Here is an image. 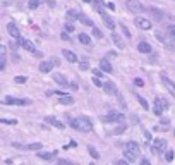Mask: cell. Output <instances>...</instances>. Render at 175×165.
I'll return each instance as SVG.
<instances>
[{
	"label": "cell",
	"instance_id": "6da1fadb",
	"mask_svg": "<svg viewBox=\"0 0 175 165\" xmlns=\"http://www.w3.org/2000/svg\"><path fill=\"white\" fill-rule=\"evenodd\" d=\"M69 124H70L74 129L82 131V133H89V131L93 129V122H91V119L86 117V115H81V117H77V119H70Z\"/></svg>",
	"mask_w": 175,
	"mask_h": 165
},
{
	"label": "cell",
	"instance_id": "7a4b0ae2",
	"mask_svg": "<svg viewBox=\"0 0 175 165\" xmlns=\"http://www.w3.org/2000/svg\"><path fill=\"white\" fill-rule=\"evenodd\" d=\"M168 107H170V103H168L167 98H163V96H156V98H155V105H153V112H155L156 115H162Z\"/></svg>",
	"mask_w": 175,
	"mask_h": 165
},
{
	"label": "cell",
	"instance_id": "3957f363",
	"mask_svg": "<svg viewBox=\"0 0 175 165\" xmlns=\"http://www.w3.org/2000/svg\"><path fill=\"white\" fill-rule=\"evenodd\" d=\"M125 5H127V9H129L131 12H134V14H139V12H143V10H144L143 3H141L139 0H127V2H125Z\"/></svg>",
	"mask_w": 175,
	"mask_h": 165
},
{
	"label": "cell",
	"instance_id": "277c9868",
	"mask_svg": "<svg viewBox=\"0 0 175 165\" xmlns=\"http://www.w3.org/2000/svg\"><path fill=\"white\" fill-rule=\"evenodd\" d=\"M101 121L103 122H124V115L122 114H119V112H110L107 117H101Z\"/></svg>",
	"mask_w": 175,
	"mask_h": 165
},
{
	"label": "cell",
	"instance_id": "5b68a950",
	"mask_svg": "<svg viewBox=\"0 0 175 165\" xmlns=\"http://www.w3.org/2000/svg\"><path fill=\"white\" fill-rule=\"evenodd\" d=\"M3 103H7V105H21V107H24V105H29L31 102H29V100H21V98H12V96H7V98L3 100Z\"/></svg>",
	"mask_w": 175,
	"mask_h": 165
},
{
	"label": "cell",
	"instance_id": "8992f818",
	"mask_svg": "<svg viewBox=\"0 0 175 165\" xmlns=\"http://www.w3.org/2000/svg\"><path fill=\"white\" fill-rule=\"evenodd\" d=\"M134 24H136L137 28H141V29H151V22H150L148 19L141 17V15H137V17L134 19Z\"/></svg>",
	"mask_w": 175,
	"mask_h": 165
},
{
	"label": "cell",
	"instance_id": "52a82bcc",
	"mask_svg": "<svg viewBox=\"0 0 175 165\" xmlns=\"http://www.w3.org/2000/svg\"><path fill=\"white\" fill-rule=\"evenodd\" d=\"M165 148H167V141H165V139L156 138V139L153 141V152H155V153H160V152H163Z\"/></svg>",
	"mask_w": 175,
	"mask_h": 165
},
{
	"label": "cell",
	"instance_id": "ba28073f",
	"mask_svg": "<svg viewBox=\"0 0 175 165\" xmlns=\"http://www.w3.org/2000/svg\"><path fill=\"white\" fill-rule=\"evenodd\" d=\"M7 31H9V34L14 38V40H21V33H19V28L14 24V22H9L7 24Z\"/></svg>",
	"mask_w": 175,
	"mask_h": 165
},
{
	"label": "cell",
	"instance_id": "9c48e42d",
	"mask_svg": "<svg viewBox=\"0 0 175 165\" xmlns=\"http://www.w3.org/2000/svg\"><path fill=\"white\" fill-rule=\"evenodd\" d=\"M53 81H55L57 84H60L62 88H67V86H69V79H67L64 74H60V72H55V74H53Z\"/></svg>",
	"mask_w": 175,
	"mask_h": 165
},
{
	"label": "cell",
	"instance_id": "30bf717a",
	"mask_svg": "<svg viewBox=\"0 0 175 165\" xmlns=\"http://www.w3.org/2000/svg\"><path fill=\"white\" fill-rule=\"evenodd\" d=\"M103 90H105L108 95H113V96L119 95V90H117V86H115L112 81H105V83H103Z\"/></svg>",
	"mask_w": 175,
	"mask_h": 165
},
{
	"label": "cell",
	"instance_id": "8fae6325",
	"mask_svg": "<svg viewBox=\"0 0 175 165\" xmlns=\"http://www.w3.org/2000/svg\"><path fill=\"white\" fill-rule=\"evenodd\" d=\"M45 122H48L50 126H53V127H57V129H64L65 127V124H62V122H58L55 117H52V115H46L45 117Z\"/></svg>",
	"mask_w": 175,
	"mask_h": 165
},
{
	"label": "cell",
	"instance_id": "7c38bea8",
	"mask_svg": "<svg viewBox=\"0 0 175 165\" xmlns=\"http://www.w3.org/2000/svg\"><path fill=\"white\" fill-rule=\"evenodd\" d=\"M100 69H101L103 72H110V74H112V71H113V69H112V64L108 62V59H101V60H100Z\"/></svg>",
	"mask_w": 175,
	"mask_h": 165
},
{
	"label": "cell",
	"instance_id": "4fadbf2b",
	"mask_svg": "<svg viewBox=\"0 0 175 165\" xmlns=\"http://www.w3.org/2000/svg\"><path fill=\"white\" fill-rule=\"evenodd\" d=\"M137 50H139L141 53H151V45L146 43V41H139V43H137Z\"/></svg>",
	"mask_w": 175,
	"mask_h": 165
},
{
	"label": "cell",
	"instance_id": "5bb4252c",
	"mask_svg": "<svg viewBox=\"0 0 175 165\" xmlns=\"http://www.w3.org/2000/svg\"><path fill=\"white\" fill-rule=\"evenodd\" d=\"M62 55H64V59H65L67 62H77L76 53H74V52H70V50H62Z\"/></svg>",
	"mask_w": 175,
	"mask_h": 165
},
{
	"label": "cell",
	"instance_id": "9a60e30c",
	"mask_svg": "<svg viewBox=\"0 0 175 165\" xmlns=\"http://www.w3.org/2000/svg\"><path fill=\"white\" fill-rule=\"evenodd\" d=\"M162 81H163V84L167 86V90H168V91L175 96V83H174V81H170V79H168V77H165V76L162 77Z\"/></svg>",
	"mask_w": 175,
	"mask_h": 165
},
{
	"label": "cell",
	"instance_id": "2e32d148",
	"mask_svg": "<svg viewBox=\"0 0 175 165\" xmlns=\"http://www.w3.org/2000/svg\"><path fill=\"white\" fill-rule=\"evenodd\" d=\"M150 12H151L153 19H156V21H162V19H163V12H162L160 9H156V7H150Z\"/></svg>",
	"mask_w": 175,
	"mask_h": 165
},
{
	"label": "cell",
	"instance_id": "e0dca14e",
	"mask_svg": "<svg viewBox=\"0 0 175 165\" xmlns=\"http://www.w3.org/2000/svg\"><path fill=\"white\" fill-rule=\"evenodd\" d=\"M125 148H127L129 152H132L134 155H139V145H137L136 141H129V143L125 145Z\"/></svg>",
	"mask_w": 175,
	"mask_h": 165
},
{
	"label": "cell",
	"instance_id": "ac0fdd59",
	"mask_svg": "<svg viewBox=\"0 0 175 165\" xmlns=\"http://www.w3.org/2000/svg\"><path fill=\"white\" fill-rule=\"evenodd\" d=\"M124 158H125L129 164H134V162L137 160V155H134L132 152H129V150L125 148V150H124Z\"/></svg>",
	"mask_w": 175,
	"mask_h": 165
},
{
	"label": "cell",
	"instance_id": "d6986e66",
	"mask_svg": "<svg viewBox=\"0 0 175 165\" xmlns=\"http://www.w3.org/2000/svg\"><path fill=\"white\" fill-rule=\"evenodd\" d=\"M52 65H53L52 60H50V62H41V64H40V72H43V74L50 72V71H52Z\"/></svg>",
	"mask_w": 175,
	"mask_h": 165
},
{
	"label": "cell",
	"instance_id": "ffe728a7",
	"mask_svg": "<svg viewBox=\"0 0 175 165\" xmlns=\"http://www.w3.org/2000/svg\"><path fill=\"white\" fill-rule=\"evenodd\" d=\"M101 17H103V24H105L108 29H113V28H115V21H113L112 17H108L107 14H105V15H101Z\"/></svg>",
	"mask_w": 175,
	"mask_h": 165
},
{
	"label": "cell",
	"instance_id": "44dd1931",
	"mask_svg": "<svg viewBox=\"0 0 175 165\" xmlns=\"http://www.w3.org/2000/svg\"><path fill=\"white\" fill-rule=\"evenodd\" d=\"M21 46H22L24 50H27V52H34V50H36L34 45H33L29 40H21Z\"/></svg>",
	"mask_w": 175,
	"mask_h": 165
},
{
	"label": "cell",
	"instance_id": "7402d4cb",
	"mask_svg": "<svg viewBox=\"0 0 175 165\" xmlns=\"http://www.w3.org/2000/svg\"><path fill=\"white\" fill-rule=\"evenodd\" d=\"M77 21H81L84 26H89V28H93V26H95V24H93V21H91L88 15H84V14H79V19H77Z\"/></svg>",
	"mask_w": 175,
	"mask_h": 165
},
{
	"label": "cell",
	"instance_id": "603a6c76",
	"mask_svg": "<svg viewBox=\"0 0 175 165\" xmlns=\"http://www.w3.org/2000/svg\"><path fill=\"white\" fill-rule=\"evenodd\" d=\"M58 102L62 105H70V103H74V98L69 96V95H62V96H58Z\"/></svg>",
	"mask_w": 175,
	"mask_h": 165
},
{
	"label": "cell",
	"instance_id": "cb8c5ba5",
	"mask_svg": "<svg viewBox=\"0 0 175 165\" xmlns=\"http://www.w3.org/2000/svg\"><path fill=\"white\" fill-rule=\"evenodd\" d=\"M112 40H113V43H115L119 48H124V41H122V38H120L119 34H115V33H113V34H112Z\"/></svg>",
	"mask_w": 175,
	"mask_h": 165
},
{
	"label": "cell",
	"instance_id": "d4e9b609",
	"mask_svg": "<svg viewBox=\"0 0 175 165\" xmlns=\"http://www.w3.org/2000/svg\"><path fill=\"white\" fill-rule=\"evenodd\" d=\"M95 9L100 12V15H105V9H103V2L101 0H95Z\"/></svg>",
	"mask_w": 175,
	"mask_h": 165
},
{
	"label": "cell",
	"instance_id": "484cf974",
	"mask_svg": "<svg viewBox=\"0 0 175 165\" xmlns=\"http://www.w3.org/2000/svg\"><path fill=\"white\" fill-rule=\"evenodd\" d=\"M67 19H69V21H72V19H79V12L74 10V9L67 10Z\"/></svg>",
	"mask_w": 175,
	"mask_h": 165
},
{
	"label": "cell",
	"instance_id": "4316f807",
	"mask_svg": "<svg viewBox=\"0 0 175 165\" xmlns=\"http://www.w3.org/2000/svg\"><path fill=\"white\" fill-rule=\"evenodd\" d=\"M79 41H81L82 45H89V43H91V38H89L88 34H84V33H81V34H79Z\"/></svg>",
	"mask_w": 175,
	"mask_h": 165
},
{
	"label": "cell",
	"instance_id": "83f0119b",
	"mask_svg": "<svg viewBox=\"0 0 175 165\" xmlns=\"http://www.w3.org/2000/svg\"><path fill=\"white\" fill-rule=\"evenodd\" d=\"M26 150H43V145L41 143H31V145H27V146H24Z\"/></svg>",
	"mask_w": 175,
	"mask_h": 165
},
{
	"label": "cell",
	"instance_id": "f1b7e54d",
	"mask_svg": "<svg viewBox=\"0 0 175 165\" xmlns=\"http://www.w3.org/2000/svg\"><path fill=\"white\" fill-rule=\"evenodd\" d=\"M38 157L43 158V160H52V158H53V153H43V152H38Z\"/></svg>",
	"mask_w": 175,
	"mask_h": 165
},
{
	"label": "cell",
	"instance_id": "f546056e",
	"mask_svg": "<svg viewBox=\"0 0 175 165\" xmlns=\"http://www.w3.org/2000/svg\"><path fill=\"white\" fill-rule=\"evenodd\" d=\"M88 152H89V155H91L93 158H96V160L100 158V153H98V152H96V150H95L93 146H88Z\"/></svg>",
	"mask_w": 175,
	"mask_h": 165
},
{
	"label": "cell",
	"instance_id": "4dcf8cb0",
	"mask_svg": "<svg viewBox=\"0 0 175 165\" xmlns=\"http://www.w3.org/2000/svg\"><path fill=\"white\" fill-rule=\"evenodd\" d=\"M137 102L141 103V107H143V108H146V110L150 108V103H148V102H146V100H144L143 96H137Z\"/></svg>",
	"mask_w": 175,
	"mask_h": 165
},
{
	"label": "cell",
	"instance_id": "1f68e13d",
	"mask_svg": "<svg viewBox=\"0 0 175 165\" xmlns=\"http://www.w3.org/2000/svg\"><path fill=\"white\" fill-rule=\"evenodd\" d=\"M14 81H15V83H19V84H24V83L27 81V77H26V76H15V77H14Z\"/></svg>",
	"mask_w": 175,
	"mask_h": 165
},
{
	"label": "cell",
	"instance_id": "d6a6232c",
	"mask_svg": "<svg viewBox=\"0 0 175 165\" xmlns=\"http://www.w3.org/2000/svg\"><path fill=\"white\" fill-rule=\"evenodd\" d=\"M93 84H95V86H103V81L100 79V76H95V74H93Z\"/></svg>",
	"mask_w": 175,
	"mask_h": 165
},
{
	"label": "cell",
	"instance_id": "836d02e7",
	"mask_svg": "<svg viewBox=\"0 0 175 165\" xmlns=\"http://www.w3.org/2000/svg\"><path fill=\"white\" fill-rule=\"evenodd\" d=\"M167 33H168V36L175 38V24H170V26L167 28Z\"/></svg>",
	"mask_w": 175,
	"mask_h": 165
},
{
	"label": "cell",
	"instance_id": "e575fe53",
	"mask_svg": "<svg viewBox=\"0 0 175 165\" xmlns=\"http://www.w3.org/2000/svg\"><path fill=\"white\" fill-rule=\"evenodd\" d=\"M38 5H40V0H29V9H31V10L38 9Z\"/></svg>",
	"mask_w": 175,
	"mask_h": 165
},
{
	"label": "cell",
	"instance_id": "d590c367",
	"mask_svg": "<svg viewBox=\"0 0 175 165\" xmlns=\"http://www.w3.org/2000/svg\"><path fill=\"white\" fill-rule=\"evenodd\" d=\"M93 36H95V38H101L103 34H101V31H100L98 28H95V26H93Z\"/></svg>",
	"mask_w": 175,
	"mask_h": 165
},
{
	"label": "cell",
	"instance_id": "8d00e7d4",
	"mask_svg": "<svg viewBox=\"0 0 175 165\" xmlns=\"http://www.w3.org/2000/svg\"><path fill=\"white\" fill-rule=\"evenodd\" d=\"M0 122H2V124H17L15 119H0Z\"/></svg>",
	"mask_w": 175,
	"mask_h": 165
},
{
	"label": "cell",
	"instance_id": "74e56055",
	"mask_svg": "<svg viewBox=\"0 0 175 165\" xmlns=\"http://www.w3.org/2000/svg\"><path fill=\"white\" fill-rule=\"evenodd\" d=\"M81 69H82V71H88V69H89L88 60H81Z\"/></svg>",
	"mask_w": 175,
	"mask_h": 165
},
{
	"label": "cell",
	"instance_id": "f35d334b",
	"mask_svg": "<svg viewBox=\"0 0 175 165\" xmlns=\"http://www.w3.org/2000/svg\"><path fill=\"white\" fill-rule=\"evenodd\" d=\"M125 129H127L125 126H119V127L115 129V134H122V133H125Z\"/></svg>",
	"mask_w": 175,
	"mask_h": 165
},
{
	"label": "cell",
	"instance_id": "ab89813d",
	"mask_svg": "<svg viewBox=\"0 0 175 165\" xmlns=\"http://www.w3.org/2000/svg\"><path fill=\"white\" fill-rule=\"evenodd\" d=\"M165 158H167L168 162H172V160H174V152H172V150H168V152H167V155H165Z\"/></svg>",
	"mask_w": 175,
	"mask_h": 165
},
{
	"label": "cell",
	"instance_id": "60d3db41",
	"mask_svg": "<svg viewBox=\"0 0 175 165\" xmlns=\"http://www.w3.org/2000/svg\"><path fill=\"white\" fill-rule=\"evenodd\" d=\"M65 31H67V33H72V31H74V26H72V22H67V24H65Z\"/></svg>",
	"mask_w": 175,
	"mask_h": 165
},
{
	"label": "cell",
	"instance_id": "b9f144b4",
	"mask_svg": "<svg viewBox=\"0 0 175 165\" xmlns=\"http://www.w3.org/2000/svg\"><path fill=\"white\" fill-rule=\"evenodd\" d=\"M122 31H124V34H125V36H127V38H129V36H131V31H129V29H127V28H125V26H122Z\"/></svg>",
	"mask_w": 175,
	"mask_h": 165
},
{
	"label": "cell",
	"instance_id": "7bdbcfd3",
	"mask_svg": "<svg viewBox=\"0 0 175 165\" xmlns=\"http://www.w3.org/2000/svg\"><path fill=\"white\" fill-rule=\"evenodd\" d=\"M60 38H62V40H65V41H67V40H70V38H69V34H67V31H64V33L60 34Z\"/></svg>",
	"mask_w": 175,
	"mask_h": 165
},
{
	"label": "cell",
	"instance_id": "ee69618b",
	"mask_svg": "<svg viewBox=\"0 0 175 165\" xmlns=\"http://www.w3.org/2000/svg\"><path fill=\"white\" fill-rule=\"evenodd\" d=\"M134 83H136L137 86H143V84H144V81H143V79H139V77H136V79H134Z\"/></svg>",
	"mask_w": 175,
	"mask_h": 165
},
{
	"label": "cell",
	"instance_id": "f6af8a7d",
	"mask_svg": "<svg viewBox=\"0 0 175 165\" xmlns=\"http://www.w3.org/2000/svg\"><path fill=\"white\" fill-rule=\"evenodd\" d=\"M58 164H60V165H69V164H70V162H67V160H64V158H60V160H58Z\"/></svg>",
	"mask_w": 175,
	"mask_h": 165
},
{
	"label": "cell",
	"instance_id": "bcb514c9",
	"mask_svg": "<svg viewBox=\"0 0 175 165\" xmlns=\"http://www.w3.org/2000/svg\"><path fill=\"white\" fill-rule=\"evenodd\" d=\"M5 52H7V50H5V46H3V45H2V46H0V55H7V53H5Z\"/></svg>",
	"mask_w": 175,
	"mask_h": 165
},
{
	"label": "cell",
	"instance_id": "7dc6e473",
	"mask_svg": "<svg viewBox=\"0 0 175 165\" xmlns=\"http://www.w3.org/2000/svg\"><path fill=\"white\" fill-rule=\"evenodd\" d=\"M33 55H36V57H43V53H41L40 50H34V52H33Z\"/></svg>",
	"mask_w": 175,
	"mask_h": 165
},
{
	"label": "cell",
	"instance_id": "c3c4849f",
	"mask_svg": "<svg viewBox=\"0 0 175 165\" xmlns=\"http://www.w3.org/2000/svg\"><path fill=\"white\" fill-rule=\"evenodd\" d=\"M93 74H95V76H101V69H95Z\"/></svg>",
	"mask_w": 175,
	"mask_h": 165
},
{
	"label": "cell",
	"instance_id": "681fc988",
	"mask_svg": "<svg viewBox=\"0 0 175 165\" xmlns=\"http://www.w3.org/2000/svg\"><path fill=\"white\" fill-rule=\"evenodd\" d=\"M160 122H162V124H163V126H168V124H170V121H168V119H162V121H160Z\"/></svg>",
	"mask_w": 175,
	"mask_h": 165
},
{
	"label": "cell",
	"instance_id": "f907efd6",
	"mask_svg": "<svg viewBox=\"0 0 175 165\" xmlns=\"http://www.w3.org/2000/svg\"><path fill=\"white\" fill-rule=\"evenodd\" d=\"M141 164H143V165H150V160H148V158H143V160H141Z\"/></svg>",
	"mask_w": 175,
	"mask_h": 165
},
{
	"label": "cell",
	"instance_id": "816d5d0a",
	"mask_svg": "<svg viewBox=\"0 0 175 165\" xmlns=\"http://www.w3.org/2000/svg\"><path fill=\"white\" fill-rule=\"evenodd\" d=\"M107 7H108V9H112V10H115V5H113V3H107Z\"/></svg>",
	"mask_w": 175,
	"mask_h": 165
},
{
	"label": "cell",
	"instance_id": "f5cc1de1",
	"mask_svg": "<svg viewBox=\"0 0 175 165\" xmlns=\"http://www.w3.org/2000/svg\"><path fill=\"white\" fill-rule=\"evenodd\" d=\"M52 62H53V65H58V59H55V57H53V59H52Z\"/></svg>",
	"mask_w": 175,
	"mask_h": 165
},
{
	"label": "cell",
	"instance_id": "db71d44e",
	"mask_svg": "<svg viewBox=\"0 0 175 165\" xmlns=\"http://www.w3.org/2000/svg\"><path fill=\"white\" fill-rule=\"evenodd\" d=\"M81 2H86V3H89V2H91V0H81Z\"/></svg>",
	"mask_w": 175,
	"mask_h": 165
}]
</instances>
